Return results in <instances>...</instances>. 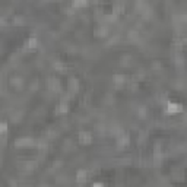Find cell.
I'll list each match as a JSON object with an SVG mask.
<instances>
[{
	"label": "cell",
	"mask_w": 187,
	"mask_h": 187,
	"mask_svg": "<svg viewBox=\"0 0 187 187\" xmlns=\"http://www.w3.org/2000/svg\"><path fill=\"white\" fill-rule=\"evenodd\" d=\"M167 111L168 113H178V111H181V105L180 104H174V102H171V104H168L167 105Z\"/></svg>",
	"instance_id": "obj_1"
},
{
	"label": "cell",
	"mask_w": 187,
	"mask_h": 187,
	"mask_svg": "<svg viewBox=\"0 0 187 187\" xmlns=\"http://www.w3.org/2000/svg\"><path fill=\"white\" fill-rule=\"evenodd\" d=\"M7 129V124L6 123H0V133H5Z\"/></svg>",
	"instance_id": "obj_6"
},
{
	"label": "cell",
	"mask_w": 187,
	"mask_h": 187,
	"mask_svg": "<svg viewBox=\"0 0 187 187\" xmlns=\"http://www.w3.org/2000/svg\"><path fill=\"white\" fill-rule=\"evenodd\" d=\"M86 180V173H85V171H79V173H78V181H82V183H83V181Z\"/></svg>",
	"instance_id": "obj_5"
},
{
	"label": "cell",
	"mask_w": 187,
	"mask_h": 187,
	"mask_svg": "<svg viewBox=\"0 0 187 187\" xmlns=\"http://www.w3.org/2000/svg\"><path fill=\"white\" fill-rule=\"evenodd\" d=\"M79 139H80V142H83V143H89L91 139H92V136H91V133H88V132H80Z\"/></svg>",
	"instance_id": "obj_2"
},
{
	"label": "cell",
	"mask_w": 187,
	"mask_h": 187,
	"mask_svg": "<svg viewBox=\"0 0 187 187\" xmlns=\"http://www.w3.org/2000/svg\"><path fill=\"white\" fill-rule=\"evenodd\" d=\"M48 86H50V89H53V91H59V89H60V83L56 79H51L48 82Z\"/></svg>",
	"instance_id": "obj_3"
},
{
	"label": "cell",
	"mask_w": 187,
	"mask_h": 187,
	"mask_svg": "<svg viewBox=\"0 0 187 187\" xmlns=\"http://www.w3.org/2000/svg\"><path fill=\"white\" fill-rule=\"evenodd\" d=\"M37 44H38L37 38H35V37H31V38L28 40V42H27V47L28 48H34V47H37Z\"/></svg>",
	"instance_id": "obj_4"
},
{
	"label": "cell",
	"mask_w": 187,
	"mask_h": 187,
	"mask_svg": "<svg viewBox=\"0 0 187 187\" xmlns=\"http://www.w3.org/2000/svg\"><path fill=\"white\" fill-rule=\"evenodd\" d=\"M72 5H73V6H85V5H86V2H73Z\"/></svg>",
	"instance_id": "obj_7"
},
{
	"label": "cell",
	"mask_w": 187,
	"mask_h": 187,
	"mask_svg": "<svg viewBox=\"0 0 187 187\" xmlns=\"http://www.w3.org/2000/svg\"><path fill=\"white\" fill-rule=\"evenodd\" d=\"M92 187H104V186H102V184H100V183H97V184H94Z\"/></svg>",
	"instance_id": "obj_8"
}]
</instances>
